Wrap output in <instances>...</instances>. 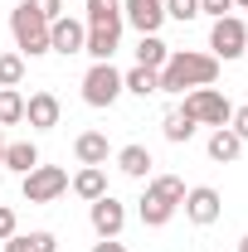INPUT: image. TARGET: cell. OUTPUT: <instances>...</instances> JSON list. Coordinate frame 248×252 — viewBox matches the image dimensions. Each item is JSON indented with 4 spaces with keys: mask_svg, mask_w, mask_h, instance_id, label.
<instances>
[{
    "mask_svg": "<svg viewBox=\"0 0 248 252\" xmlns=\"http://www.w3.org/2000/svg\"><path fill=\"white\" fill-rule=\"evenodd\" d=\"M117 97H122V73L112 63H93L83 73V102L88 107H112Z\"/></svg>",
    "mask_w": 248,
    "mask_h": 252,
    "instance_id": "cell-6",
    "label": "cell"
},
{
    "mask_svg": "<svg viewBox=\"0 0 248 252\" xmlns=\"http://www.w3.org/2000/svg\"><path fill=\"white\" fill-rule=\"evenodd\" d=\"M88 30H107V34H122V0H88Z\"/></svg>",
    "mask_w": 248,
    "mask_h": 252,
    "instance_id": "cell-12",
    "label": "cell"
},
{
    "mask_svg": "<svg viewBox=\"0 0 248 252\" xmlns=\"http://www.w3.org/2000/svg\"><path fill=\"white\" fill-rule=\"evenodd\" d=\"M244 156V141L229 131V126H219L214 136H209V160H219V165H229V160Z\"/></svg>",
    "mask_w": 248,
    "mask_h": 252,
    "instance_id": "cell-19",
    "label": "cell"
},
{
    "mask_svg": "<svg viewBox=\"0 0 248 252\" xmlns=\"http://www.w3.org/2000/svg\"><path fill=\"white\" fill-rule=\"evenodd\" d=\"M0 165H10L15 175H30L34 165H39V146L34 141H5V160Z\"/></svg>",
    "mask_w": 248,
    "mask_h": 252,
    "instance_id": "cell-16",
    "label": "cell"
},
{
    "mask_svg": "<svg viewBox=\"0 0 248 252\" xmlns=\"http://www.w3.org/2000/svg\"><path fill=\"white\" fill-rule=\"evenodd\" d=\"M185 112L195 117V126H229V117H234V102L219 93V88H190L185 97Z\"/></svg>",
    "mask_w": 248,
    "mask_h": 252,
    "instance_id": "cell-4",
    "label": "cell"
},
{
    "mask_svg": "<svg viewBox=\"0 0 248 252\" xmlns=\"http://www.w3.org/2000/svg\"><path fill=\"white\" fill-rule=\"evenodd\" d=\"M239 252H248V238H244V243H239Z\"/></svg>",
    "mask_w": 248,
    "mask_h": 252,
    "instance_id": "cell-35",
    "label": "cell"
},
{
    "mask_svg": "<svg viewBox=\"0 0 248 252\" xmlns=\"http://www.w3.org/2000/svg\"><path fill=\"white\" fill-rule=\"evenodd\" d=\"M151 151H146V146H122V151H117V170H122V175H131V180H146V175H151Z\"/></svg>",
    "mask_w": 248,
    "mask_h": 252,
    "instance_id": "cell-18",
    "label": "cell"
},
{
    "mask_svg": "<svg viewBox=\"0 0 248 252\" xmlns=\"http://www.w3.org/2000/svg\"><path fill=\"white\" fill-rule=\"evenodd\" d=\"M122 20L141 34H156L165 25V5L161 0H122Z\"/></svg>",
    "mask_w": 248,
    "mask_h": 252,
    "instance_id": "cell-10",
    "label": "cell"
},
{
    "mask_svg": "<svg viewBox=\"0 0 248 252\" xmlns=\"http://www.w3.org/2000/svg\"><path fill=\"white\" fill-rule=\"evenodd\" d=\"M63 189H68V170H63V165H34L30 175H20L25 204H54Z\"/></svg>",
    "mask_w": 248,
    "mask_h": 252,
    "instance_id": "cell-3",
    "label": "cell"
},
{
    "mask_svg": "<svg viewBox=\"0 0 248 252\" xmlns=\"http://www.w3.org/2000/svg\"><path fill=\"white\" fill-rule=\"evenodd\" d=\"M136 209H141V223H146V228H165V223L175 219V204H165V199H156L151 189L141 194V204H136Z\"/></svg>",
    "mask_w": 248,
    "mask_h": 252,
    "instance_id": "cell-21",
    "label": "cell"
},
{
    "mask_svg": "<svg viewBox=\"0 0 248 252\" xmlns=\"http://www.w3.org/2000/svg\"><path fill=\"white\" fill-rule=\"evenodd\" d=\"M25 78V59L20 54H0V88H20Z\"/></svg>",
    "mask_w": 248,
    "mask_h": 252,
    "instance_id": "cell-26",
    "label": "cell"
},
{
    "mask_svg": "<svg viewBox=\"0 0 248 252\" xmlns=\"http://www.w3.org/2000/svg\"><path fill=\"white\" fill-rule=\"evenodd\" d=\"M117 39H122V34L88 30V44H83V54H93V63H112V54H117Z\"/></svg>",
    "mask_w": 248,
    "mask_h": 252,
    "instance_id": "cell-23",
    "label": "cell"
},
{
    "mask_svg": "<svg viewBox=\"0 0 248 252\" xmlns=\"http://www.w3.org/2000/svg\"><path fill=\"white\" fill-rule=\"evenodd\" d=\"M234 10V0H200V15H214V20H224Z\"/></svg>",
    "mask_w": 248,
    "mask_h": 252,
    "instance_id": "cell-30",
    "label": "cell"
},
{
    "mask_svg": "<svg viewBox=\"0 0 248 252\" xmlns=\"http://www.w3.org/2000/svg\"><path fill=\"white\" fill-rule=\"evenodd\" d=\"M93 252H126L117 238H102V243H93Z\"/></svg>",
    "mask_w": 248,
    "mask_h": 252,
    "instance_id": "cell-32",
    "label": "cell"
},
{
    "mask_svg": "<svg viewBox=\"0 0 248 252\" xmlns=\"http://www.w3.org/2000/svg\"><path fill=\"white\" fill-rule=\"evenodd\" d=\"M185 219L190 223H200V228H209V223L224 214V204H219V189H209V185H195V189H185Z\"/></svg>",
    "mask_w": 248,
    "mask_h": 252,
    "instance_id": "cell-9",
    "label": "cell"
},
{
    "mask_svg": "<svg viewBox=\"0 0 248 252\" xmlns=\"http://www.w3.org/2000/svg\"><path fill=\"white\" fill-rule=\"evenodd\" d=\"M146 189H151L156 199H165V204H175V209L185 204V180H175V175H156V180H151Z\"/></svg>",
    "mask_w": 248,
    "mask_h": 252,
    "instance_id": "cell-24",
    "label": "cell"
},
{
    "mask_svg": "<svg viewBox=\"0 0 248 252\" xmlns=\"http://www.w3.org/2000/svg\"><path fill=\"white\" fill-rule=\"evenodd\" d=\"M15 122H25V97H20V88H0V126Z\"/></svg>",
    "mask_w": 248,
    "mask_h": 252,
    "instance_id": "cell-25",
    "label": "cell"
},
{
    "mask_svg": "<svg viewBox=\"0 0 248 252\" xmlns=\"http://www.w3.org/2000/svg\"><path fill=\"white\" fill-rule=\"evenodd\" d=\"M25 5H30L34 15H44L49 25H54V20H59V15H63V0H25Z\"/></svg>",
    "mask_w": 248,
    "mask_h": 252,
    "instance_id": "cell-28",
    "label": "cell"
},
{
    "mask_svg": "<svg viewBox=\"0 0 248 252\" xmlns=\"http://www.w3.org/2000/svg\"><path fill=\"white\" fill-rule=\"evenodd\" d=\"M15 233H20V223H15V209H10V204H0V243H5V238H15Z\"/></svg>",
    "mask_w": 248,
    "mask_h": 252,
    "instance_id": "cell-29",
    "label": "cell"
},
{
    "mask_svg": "<svg viewBox=\"0 0 248 252\" xmlns=\"http://www.w3.org/2000/svg\"><path fill=\"white\" fill-rule=\"evenodd\" d=\"M161 5H165V20H180V25L200 20V0H161Z\"/></svg>",
    "mask_w": 248,
    "mask_h": 252,
    "instance_id": "cell-27",
    "label": "cell"
},
{
    "mask_svg": "<svg viewBox=\"0 0 248 252\" xmlns=\"http://www.w3.org/2000/svg\"><path fill=\"white\" fill-rule=\"evenodd\" d=\"M10 34H15L20 59H39V54H49V20H44V15H34L25 0L10 10Z\"/></svg>",
    "mask_w": 248,
    "mask_h": 252,
    "instance_id": "cell-2",
    "label": "cell"
},
{
    "mask_svg": "<svg viewBox=\"0 0 248 252\" xmlns=\"http://www.w3.org/2000/svg\"><path fill=\"white\" fill-rule=\"evenodd\" d=\"M161 93H185V88H209L219 78V59L214 54H195V49H170L165 68L156 73Z\"/></svg>",
    "mask_w": 248,
    "mask_h": 252,
    "instance_id": "cell-1",
    "label": "cell"
},
{
    "mask_svg": "<svg viewBox=\"0 0 248 252\" xmlns=\"http://www.w3.org/2000/svg\"><path fill=\"white\" fill-rule=\"evenodd\" d=\"M161 131H165V141L185 146L190 136H195V117H190L185 107H170V112H165V122H161Z\"/></svg>",
    "mask_w": 248,
    "mask_h": 252,
    "instance_id": "cell-20",
    "label": "cell"
},
{
    "mask_svg": "<svg viewBox=\"0 0 248 252\" xmlns=\"http://www.w3.org/2000/svg\"><path fill=\"white\" fill-rule=\"evenodd\" d=\"M68 189H73L78 199H88V204H93V199L107 194V170H102V165H83V170L68 180Z\"/></svg>",
    "mask_w": 248,
    "mask_h": 252,
    "instance_id": "cell-13",
    "label": "cell"
},
{
    "mask_svg": "<svg viewBox=\"0 0 248 252\" xmlns=\"http://www.w3.org/2000/svg\"><path fill=\"white\" fill-rule=\"evenodd\" d=\"M0 252H59V238L44 233V228H34V233H15V238H5V248H0Z\"/></svg>",
    "mask_w": 248,
    "mask_h": 252,
    "instance_id": "cell-15",
    "label": "cell"
},
{
    "mask_svg": "<svg viewBox=\"0 0 248 252\" xmlns=\"http://www.w3.org/2000/svg\"><path fill=\"white\" fill-rule=\"evenodd\" d=\"M73 156L83 160V165H107L112 146H107V136H102V131H83V136L73 141Z\"/></svg>",
    "mask_w": 248,
    "mask_h": 252,
    "instance_id": "cell-14",
    "label": "cell"
},
{
    "mask_svg": "<svg viewBox=\"0 0 248 252\" xmlns=\"http://www.w3.org/2000/svg\"><path fill=\"white\" fill-rule=\"evenodd\" d=\"M165 59H170V44H165L161 34H141V44H136V63H141V68H151V73H161Z\"/></svg>",
    "mask_w": 248,
    "mask_h": 252,
    "instance_id": "cell-17",
    "label": "cell"
},
{
    "mask_svg": "<svg viewBox=\"0 0 248 252\" xmlns=\"http://www.w3.org/2000/svg\"><path fill=\"white\" fill-rule=\"evenodd\" d=\"M229 131H234L239 141H248V107H239V112L229 117Z\"/></svg>",
    "mask_w": 248,
    "mask_h": 252,
    "instance_id": "cell-31",
    "label": "cell"
},
{
    "mask_svg": "<svg viewBox=\"0 0 248 252\" xmlns=\"http://www.w3.org/2000/svg\"><path fill=\"white\" fill-rule=\"evenodd\" d=\"M209 49H214L219 63H234L248 54V25L239 20V15H224V20H214V30H209Z\"/></svg>",
    "mask_w": 248,
    "mask_h": 252,
    "instance_id": "cell-5",
    "label": "cell"
},
{
    "mask_svg": "<svg viewBox=\"0 0 248 252\" xmlns=\"http://www.w3.org/2000/svg\"><path fill=\"white\" fill-rule=\"evenodd\" d=\"M0 160H5V126H0Z\"/></svg>",
    "mask_w": 248,
    "mask_h": 252,
    "instance_id": "cell-33",
    "label": "cell"
},
{
    "mask_svg": "<svg viewBox=\"0 0 248 252\" xmlns=\"http://www.w3.org/2000/svg\"><path fill=\"white\" fill-rule=\"evenodd\" d=\"M59 97L54 93H30L25 97V122L34 126V131H54V126H59Z\"/></svg>",
    "mask_w": 248,
    "mask_h": 252,
    "instance_id": "cell-11",
    "label": "cell"
},
{
    "mask_svg": "<svg viewBox=\"0 0 248 252\" xmlns=\"http://www.w3.org/2000/svg\"><path fill=\"white\" fill-rule=\"evenodd\" d=\"M88 219H93L97 238H117V233L126 228V204H122V199H112V194H102V199L88 204Z\"/></svg>",
    "mask_w": 248,
    "mask_h": 252,
    "instance_id": "cell-8",
    "label": "cell"
},
{
    "mask_svg": "<svg viewBox=\"0 0 248 252\" xmlns=\"http://www.w3.org/2000/svg\"><path fill=\"white\" fill-rule=\"evenodd\" d=\"M83 44H88V25L83 20H68V15H59L54 25H49V54H83Z\"/></svg>",
    "mask_w": 248,
    "mask_h": 252,
    "instance_id": "cell-7",
    "label": "cell"
},
{
    "mask_svg": "<svg viewBox=\"0 0 248 252\" xmlns=\"http://www.w3.org/2000/svg\"><path fill=\"white\" fill-rule=\"evenodd\" d=\"M234 5H239V10H248V0H234Z\"/></svg>",
    "mask_w": 248,
    "mask_h": 252,
    "instance_id": "cell-34",
    "label": "cell"
},
{
    "mask_svg": "<svg viewBox=\"0 0 248 252\" xmlns=\"http://www.w3.org/2000/svg\"><path fill=\"white\" fill-rule=\"evenodd\" d=\"M122 93H136V97H151V93H161V78H156L151 68H131V73H122Z\"/></svg>",
    "mask_w": 248,
    "mask_h": 252,
    "instance_id": "cell-22",
    "label": "cell"
}]
</instances>
